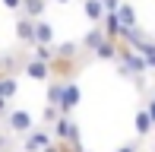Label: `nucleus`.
Masks as SVG:
<instances>
[{
  "instance_id": "1",
  "label": "nucleus",
  "mask_w": 155,
  "mask_h": 152,
  "mask_svg": "<svg viewBox=\"0 0 155 152\" xmlns=\"http://www.w3.org/2000/svg\"><path fill=\"white\" fill-rule=\"evenodd\" d=\"M54 143V133L51 127H32L29 133L22 136V152H41Z\"/></svg>"
},
{
  "instance_id": "2",
  "label": "nucleus",
  "mask_w": 155,
  "mask_h": 152,
  "mask_svg": "<svg viewBox=\"0 0 155 152\" xmlns=\"http://www.w3.org/2000/svg\"><path fill=\"white\" fill-rule=\"evenodd\" d=\"M3 124H6V130H10V133H19V136H25V133H29V130L35 127L32 114H29V111H22V108L10 111V114L3 117Z\"/></svg>"
},
{
  "instance_id": "3",
  "label": "nucleus",
  "mask_w": 155,
  "mask_h": 152,
  "mask_svg": "<svg viewBox=\"0 0 155 152\" xmlns=\"http://www.w3.org/2000/svg\"><path fill=\"white\" fill-rule=\"evenodd\" d=\"M22 70H25V76H29V79H35V82H45V79H51V64H48V60H38V57H25L22 60Z\"/></svg>"
},
{
  "instance_id": "4",
  "label": "nucleus",
  "mask_w": 155,
  "mask_h": 152,
  "mask_svg": "<svg viewBox=\"0 0 155 152\" xmlns=\"http://www.w3.org/2000/svg\"><path fill=\"white\" fill-rule=\"evenodd\" d=\"M54 140H79V124L73 121V114H60V121L51 127Z\"/></svg>"
},
{
  "instance_id": "5",
  "label": "nucleus",
  "mask_w": 155,
  "mask_h": 152,
  "mask_svg": "<svg viewBox=\"0 0 155 152\" xmlns=\"http://www.w3.org/2000/svg\"><path fill=\"white\" fill-rule=\"evenodd\" d=\"M79 98H82L79 86H76L73 79H67V82H63V98H60V111H63V114H73V108L79 105Z\"/></svg>"
},
{
  "instance_id": "6",
  "label": "nucleus",
  "mask_w": 155,
  "mask_h": 152,
  "mask_svg": "<svg viewBox=\"0 0 155 152\" xmlns=\"http://www.w3.org/2000/svg\"><path fill=\"white\" fill-rule=\"evenodd\" d=\"M82 13H86V19L92 25H98L104 16H108V10H104V0H82Z\"/></svg>"
},
{
  "instance_id": "7",
  "label": "nucleus",
  "mask_w": 155,
  "mask_h": 152,
  "mask_svg": "<svg viewBox=\"0 0 155 152\" xmlns=\"http://www.w3.org/2000/svg\"><path fill=\"white\" fill-rule=\"evenodd\" d=\"M133 127H136V136H149V133H155V124H152L149 108H139V111H136V117H133Z\"/></svg>"
},
{
  "instance_id": "8",
  "label": "nucleus",
  "mask_w": 155,
  "mask_h": 152,
  "mask_svg": "<svg viewBox=\"0 0 155 152\" xmlns=\"http://www.w3.org/2000/svg\"><path fill=\"white\" fill-rule=\"evenodd\" d=\"M16 38L25 41V45H35V19H29L25 13L19 16V22H16Z\"/></svg>"
},
{
  "instance_id": "9",
  "label": "nucleus",
  "mask_w": 155,
  "mask_h": 152,
  "mask_svg": "<svg viewBox=\"0 0 155 152\" xmlns=\"http://www.w3.org/2000/svg\"><path fill=\"white\" fill-rule=\"evenodd\" d=\"M35 45H54V25L48 19H35Z\"/></svg>"
},
{
  "instance_id": "10",
  "label": "nucleus",
  "mask_w": 155,
  "mask_h": 152,
  "mask_svg": "<svg viewBox=\"0 0 155 152\" xmlns=\"http://www.w3.org/2000/svg\"><path fill=\"white\" fill-rule=\"evenodd\" d=\"M104 41H108L104 29L101 25H92V29L86 32V38H82V48H86V51H98V45H104Z\"/></svg>"
},
{
  "instance_id": "11",
  "label": "nucleus",
  "mask_w": 155,
  "mask_h": 152,
  "mask_svg": "<svg viewBox=\"0 0 155 152\" xmlns=\"http://www.w3.org/2000/svg\"><path fill=\"white\" fill-rule=\"evenodd\" d=\"M117 19H120V25H124V29H136V10H133V3H130V0H124V3L120 6H117Z\"/></svg>"
},
{
  "instance_id": "12",
  "label": "nucleus",
  "mask_w": 155,
  "mask_h": 152,
  "mask_svg": "<svg viewBox=\"0 0 155 152\" xmlns=\"http://www.w3.org/2000/svg\"><path fill=\"white\" fill-rule=\"evenodd\" d=\"M63 82H67V79H60V76H51V79H48V95H45L48 105H60V98H63Z\"/></svg>"
},
{
  "instance_id": "13",
  "label": "nucleus",
  "mask_w": 155,
  "mask_h": 152,
  "mask_svg": "<svg viewBox=\"0 0 155 152\" xmlns=\"http://www.w3.org/2000/svg\"><path fill=\"white\" fill-rule=\"evenodd\" d=\"M98 25L104 29V35H108V38H120V35H124V25H120V19H117V13H108Z\"/></svg>"
},
{
  "instance_id": "14",
  "label": "nucleus",
  "mask_w": 155,
  "mask_h": 152,
  "mask_svg": "<svg viewBox=\"0 0 155 152\" xmlns=\"http://www.w3.org/2000/svg\"><path fill=\"white\" fill-rule=\"evenodd\" d=\"M22 13L29 19H41L48 13V0H22Z\"/></svg>"
},
{
  "instance_id": "15",
  "label": "nucleus",
  "mask_w": 155,
  "mask_h": 152,
  "mask_svg": "<svg viewBox=\"0 0 155 152\" xmlns=\"http://www.w3.org/2000/svg\"><path fill=\"white\" fill-rule=\"evenodd\" d=\"M16 89H19V82H16V76H10V73H0V95H3L6 101L16 95Z\"/></svg>"
},
{
  "instance_id": "16",
  "label": "nucleus",
  "mask_w": 155,
  "mask_h": 152,
  "mask_svg": "<svg viewBox=\"0 0 155 152\" xmlns=\"http://www.w3.org/2000/svg\"><path fill=\"white\" fill-rule=\"evenodd\" d=\"M60 105H48V101H45V111H41V121H45V127H54V124H57L60 121Z\"/></svg>"
},
{
  "instance_id": "17",
  "label": "nucleus",
  "mask_w": 155,
  "mask_h": 152,
  "mask_svg": "<svg viewBox=\"0 0 155 152\" xmlns=\"http://www.w3.org/2000/svg\"><path fill=\"white\" fill-rule=\"evenodd\" d=\"M54 51H57V57H67V60H76V57H79V45H76V41H63V45L54 48Z\"/></svg>"
},
{
  "instance_id": "18",
  "label": "nucleus",
  "mask_w": 155,
  "mask_h": 152,
  "mask_svg": "<svg viewBox=\"0 0 155 152\" xmlns=\"http://www.w3.org/2000/svg\"><path fill=\"white\" fill-rule=\"evenodd\" d=\"M32 57H38V60H48V64H51V60L57 57V51H54L51 45H35V48H32Z\"/></svg>"
},
{
  "instance_id": "19",
  "label": "nucleus",
  "mask_w": 155,
  "mask_h": 152,
  "mask_svg": "<svg viewBox=\"0 0 155 152\" xmlns=\"http://www.w3.org/2000/svg\"><path fill=\"white\" fill-rule=\"evenodd\" d=\"M136 51H139V54L146 57L149 70H155V38H152V41H146V45H143V48H136Z\"/></svg>"
},
{
  "instance_id": "20",
  "label": "nucleus",
  "mask_w": 155,
  "mask_h": 152,
  "mask_svg": "<svg viewBox=\"0 0 155 152\" xmlns=\"http://www.w3.org/2000/svg\"><path fill=\"white\" fill-rule=\"evenodd\" d=\"M3 6L13 10V13H22V0H3Z\"/></svg>"
},
{
  "instance_id": "21",
  "label": "nucleus",
  "mask_w": 155,
  "mask_h": 152,
  "mask_svg": "<svg viewBox=\"0 0 155 152\" xmlns=\"http://www.w3.org/2000/svg\"><path fill=\"white\" fill-rule=\"evenodd\" d=\"M120 3H124V0H104V10H108V13H117Z\"/></svg>"
},
{
  "instance_id": "22",
  "label": "nucleus",
  "mask_w": 155,
  "mask_h": 152,
  "mask_svg": "<svg viewBox=\"0 0 155 152\" xmlns=\"http://www.w3.org/2000/svg\"><path fill=\"white\" fill-rule=\"evenodd\" d=\"M117 152H136V143H124V146L117 149Z\"/></svg>"
},
{
  "instance_id": "23",
  "label": "nucleus",
  "mask_w": 155,
  "mask_h": 152,
  "mask_svg": "<svg viewBox=\"0 0 155 152\" xmlns=\"http://www.w3.org/2000/svg\"><path fill=\"white\" fill-rule=\"evenodd\" d=\"M41 152H60V146H57V143H51V146H48V149H41Z\"/></svg>"
},
{
  "instance_id": "24",
  "label": "nucleus",
  "mask_w": 155,
  "mask_h": 152,
  "mask_svg": "<svg viewBox=\"0 0 155 152\" xmlns=\"http://www.w3.org/2000/svg\"><path fill=\"white\" fill-rule=\"evenodd\" d=\"M57 3H73V0H57Z\"/></svg>"
},
{
  "instance_id": "25",
  "label": "nucleus",
  "mask_w": 155,
  "mask_h": 152,
  "mask_svg": "<svg viewBox=\"0 0 155 152\" xmlns=\"http://www.w3.org/2000/svg\"><path fill=\"white\" fill-rule=\"evenodd\" d=\"M0 152H3V149H0Z\"/></svg>"
}]
</instances>
